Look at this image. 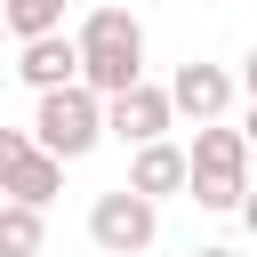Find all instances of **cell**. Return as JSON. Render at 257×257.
Masks as SVG:
<instances>
[{
  "label": "cell",
  "mask_w": 257,
  "mask_h": 257,
  "mask_svg": "<svg viewBox=\"0 0 257 257\" xmlns=\"http://www.w3.org/2000/svg\"><path fill=\"white\" fill-rule=\"evenodd\" d=\"M16 80H24V88H40V96H56V88H80V40H72V32H48V40H32V48L16 56Z\"/></svg>",
  "instance_id": "7"
},
{
  "label": "cell",
  "mask_w": 257,
  "mask_h": 257,
  "mask_svg": "<svg viewBox=\"0 0 257 257\" xmlns=\"http://www.w3.org/2000/svg\"><path fill=\"white\" fill-rule=\"evenodd\" d=\"M241 137H249V145H257V104H249V120H241Z\"/></svg>",
  "instance_id": "16"
},
{
  "label": "cell",
  "mask_w": 257,
  "mask_h": 257,
  "mask_svg": "<svg viewBox=\"0 0 257 257\" xmlns=\"http://www.w3.org/2000/svg\"><path fill=\"white\" fill-rule=\"evenodd\" d=\"M80 80L112 104V96H128V88H145V24L128 16V8H88L80 16Z\"/></svg>",
  "instance_id": "1"
},
{
  "label": "cell",
  "mask_w": 257,
  "mask_h": 257,
  "mask_svg": "<svg viewBox=\"0 0 257 257\" xmlns=\"http://www.w3.org/2000/svg\"><path fill=\"white\" fill-rule=\"evenodd\" d=\"M56 185H64V161H56V153H32L0 193H8V201H24V209H48V201H56Z\"/></svg>",
  "instance_id": "9"
},
{
  "label": "cell",
  "mask_w": 257,
  "mask_h": 257,
  "mask_svg": "<svg viewBox=\"0 0 257 257\" xmlns=\"http://www.w3.org/2000/svg\"><path fill=\"white\" fill-rule=\"evenodd\" d=\"M40 241H48V225H40V209H24V201H8V209H0V257H40Z\"/></svg>",
  "instance_id": "11"
},
{
  "label": "cell",
  "mask_w": 257,
  "mask_h": 257,
  "mask_svg": "<svg viewBox=\"0 0 257 257\" xmlns=\"http://www.w3.org/2000/svg\"><path fill=\"white\" fill-rule=\"evenodd\" d=\"M153 233H161V209L145 201V193H96V209H88V241L104 249V257H145L153 249Z\"/></svg>",
  "instance_id": "4"
},
{
  "label": "cell",
  "mask_w": 257,
  "mask_h": 257,
  "mask_svg": "<svg viewBox=\"0 0 257 257\" xmlns=\"http://www.w3.org/2000/svg\"><path fill=\"white\" fill-rule=\"evenodd\" d=\"M241 225H249V233H257V193H249V201H241Z\"/></svg>",
  "instance_id": "14"
},
{
  "label": "cell",
  "mask_w": 257,
  "mask_h": 257,
  "mask_svg": "<svg viewBox=\"0 0 257 257\" xmlns=\"http://www.w3.org/2000/svg\"><path fill=\"white\" fill-rule=\"evenodd\" d=\"M169 120H177V104H169V88H153V80L104 104V128H112L120 145H137V153H145V145H169Z\"/></svg>",
  "instance_id": "5"
},
{
  "label": "cell",
  "mask_w": 257,
  "mask_h": 257,
  "mask_svg": "<svg viewBox=\"0 0 257 257\" xmlns=\"http://www.w3.org/2000/svg\"><path fill=\"white\" fill-rule=\"evenodd\" d=\"M169 104H177L193 128H217V120H225V104H233V80H225V64H177V80H169Z\"/></svg>",
  "instance_id": "6"
},
{
  "label": "cell",
  "mask_w": 257,
  "mask_h": 257,
  "mask_svg": "<svg viewBox=\"0 0 257 257\" xmlns=\"http://www.w3.org/2000/svg\"><path fill=\"white\" fill-rule=\"evenodd\" d=\"M193 257H241V249H225V241H209V249H193Z\"/></svg>",
  "instance_id": "15"
},
{
  "label": "cell",
  "mask_w": 257,
  "mask_h": 257,
  "mask_svg": "<svg viewBox=\"0 0 257 257\" xmlns=\"http://www.w3.org/2000/svg\"><path fill=\"white\" fill-rule=\"evenodd\" d=\"M193 201L201 209H241L249 201V137L241 128H193Z\"/></svg>",
  "instance_id": "2"
},
{
  "label": "cell",
  "mask_w": 257,
  "mask_h": 257,
  "mask_svg": "<svg viewBox=\"0 0 257 257\" xmlns=\"http://www.w3.org/2000/svg\"><path fill=\"white\" fill-rule=\"evenodd\" d=\"M0 8H8V32H16L24 48H32V40L64 32V8H72V0H0Z\"/></svg>",
  "instance_id": "10"
},
{
  "label": "cell",
  "mask_w": 257,
  "mask_h": 257,
  "mask_svg": "<svg viewBox=\"0 0 257 257\" xmlns=\"http://www.w3.org/2000/svg\"><path fill=\"white\" fill-rule=\"evenodd\" d=\"M32 137H40V153H56V161H80V153H96L112 128H104V96L80 80V88H56V96H40V112H32Z\"/></svg>",
  "instance_id": "3"
},
{
  "label": "cell",
  "mask_w": 257,
  "mask_h": 257,
  "mask_svg": "<svg viewBox=\"0 0 257 257\" xmlns=\"http://www.w3.org/2000/svg\"><path fill=\"white\" fill-rule=\"evenodd\" d=\"M32 153H40V137H32V128H0V185H8Z\"/></svg>",
  "instance_id": "12"
},
{
  "label": "cell",
  "mask_w": 257,
  "mask_h": 257,
  "mask_svg": "<svg viewBox=\"0 0 257 257\" xmlns=\"http://www.w3.org/2000/svg\"><path fill=\"white\" fill-rule=\"evenodd\" d=\"M241 88H249V104H257V48L241 56Z\"/></svg>",
  "instance_id": "13"
},
{
  "label": "cell",
  "mask_w": 257,
  "mask_h": 257,
  "mask_svg": "<svg viewBox=\"0 0 257 257\" xmlns=\"http://www.w3.org/2000/svg\"><path fill=\"white\" fill-rule=\"evenodd\" d=\"M0 209H8V193H0Z\"/></svg>",
  "instance_id": "18"
},
{
  "label": "cell",
  "mask_w": 257,
  "mask_h": 257,
  "mask_svg": "<svg viewBox=\"0 0 257 257\" xmlns=\"http://www.w3.org/2000/svg\"><path fill=\"white\" fill-rule=\"evenodd\" d=\"M0 40H16V32H8V8H0Z\"/></svg>",
  "instance_id": "17"
},
{
  "label": "cell",
  "mask_w": 257,
  "mask_h": 257,
  "mask_svg": "<svg viewBox=\"0 0 257 257\" xmlns=\"http://www.w3.org/2000/svg\"><path fill=\"white\" fill-rule=\"evenodd\" d=\"M128 193H145L153 209H161L169 193H193V153H185V145H145V153L128 161Z\"/></svg>",
  "instance_id": "8"
}]
</instances>
